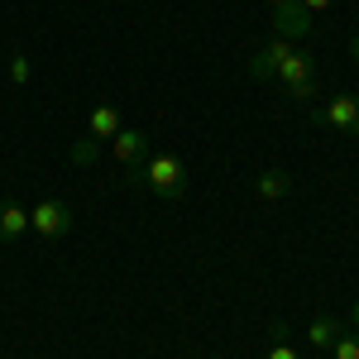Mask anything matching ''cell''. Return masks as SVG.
Listing matches in <instances>:
<instances>
[{
    "label": "cell",
    "mask_w": 359,
    "mask_h": 359,
    "mask_svg": "<svg viewBox=\"0 0 359 359\" xmlns=\"http://www.w3.org/2000/svg\"><path fill=\"white\" fill-rule=\"evenodd\" d=\"M130 182L135 187H149L154 196H163V201H177V196L187 192V163L177 154H149L139 168H130Z\"/></svg>",
    "instance_id": "cell-1"
},
{
    "label": "cell",
    "mask_w": 359,
    "mask_h": 359,
    "mask_svg": "<svg viewBox=\"0 0 359 359\" xmlns=\"http://www.w3.org/2000/svg\"><path fill=\"white\" fill-rule=\"evenodd\" d=\"M72 225H77V211H72L67 201H57V196L39 201V206H29V230H34L39 240H62Z\"/></svg>",
    "instance_id": "cell-2"
},
{
    "label": "cell",
    "mask_w": 359,
    "mask_h": 359,
    "mask_svg": "<svg viewBox=\"0 0 359 359\" xmlns=\"http://www.w3.org/2000/svg\"><path fill=\"white\" fill-rule=\"evenodd\" d=\"M306 115L316 120V125H331L340 135H359V96H331L326 106H306Z\"/></svg>",
    "instance_id": "cell-3"
},
{
    "label": "cell",
    "mask_w": 359,
    "mask_h": 359,
    "mask_svg": "<svg viewBox=\"0 0 359 359\" xmlns=\"http://www.w3.org/2000/svg\"><path fill=\"white\" fill-rule=\"evenodd\" d=\"M273 29H278V39L297 43V39H311V34H316V15L292 0V5H278L273 10Z\"/></svg>",
    "instance_id": "cell-4"
},
{
    "label": "cell",
    "mask_w": 359,
    "mask_h": 359,
    "mask_svg": "<svg viewBox=\"0 0 359 359\" xmlns=\"http://www.w3.org/2000/svg\"><path fill=\"white\" fill-rule=\"evenodd\" d=\"M297 43H287V39H273V43H264L259 53L249 57V77L254 82H269V77H278V67L287 62V53H292Z\"/></svg>",
    "instance_id": "cell-5"
},
{
    "label": "cell",
    "mask_w": 359,
    "mask_h": 359,
    "mask_svg": "<svg viewBox=\"0 0 359 359\" xmlns=\"http://www.w3.org/2000/svg\"><path fill=\"white\" fill-rule=\"evenodd\" d=\"M125 125H120V106H91V120H86V139L96 144H111Z\"/></svg>",
    "instance_id": "cell-6"
},
{
    "label": "cell",
    "mask_w": 359,
    "mask_h": 359,
    "mask_svg": "<svg viewBox=\"0 0 359 359\" xmlns=\"http://www.w3.org/2000/svg\"><path fill=\"white\" fill-rule=\"evenodd\" d=\"M111 144H115V158H120L125 168H139L144 158H149V135H144V130H120Z\"/></svg>",
    "instance_id": "cell-7"
},
{
    "label": "cell",
    "mask_w": 359,
    "mask_h": 359,
    "mask_svg": "<svg viewBox=\"0 0 359 359\" xmlns=\"http://www.w3.org/2000/svg\"><path fill=\"white\" fill-rule=\"evenodd\" d=\"M29 235V206L20 201H0V245H15Z\"/></svg>",
    "instance_id": "cell-8"
},
{
    "label": "cell",
    "mask_w": 359,
    "mask_h": 359,
    "mask_svg": "<svg viewBox=\"0 0 359 359\" xmlns=\"http://www.w3.org/2000/svg\"><path fill=\"white\" fill-rule=\"evenodd\" d=\"M287 192H292V177H287L283 168H264V172L254 177V196H259V201H283Z\"/></svg>",
    "instance_id": "cell-9"
},
{
    "label": "cell",
    "mask_w": 359,
    "mask_h": 359,
    "mask_svg": "<svg viewBox=\"0 0 359 359\" xmlns=\"http://www.w3.org/2000/svg\"><path fill=\"white\" fill-rule=\"evenodd\" d=\"M340 335H345V321H340V316H316V321L306 326V345H316V350H331Z\"/></svg>",
    "instance_id": "cell-10"
},
{
    "label": "cell",
    "mask_w": 359,
    "mask_h": 359,
    "mask_svg": "<svg viewBox=\"0 0 359 359\" xmlns=\"http://www.w3.org/2000/svg\"><path fill=\"white\" fill-rule=\"evenodd\" d=\"M311 53H302V48H292L287 53V62L278 67V86H292V82H311Z\"/></svg>",
    "instance_id": "cell-11"
},
{
    "label": "cell",
    "mask_w": 359,
    "mask_h": 359,
    "mask_svg": "<svg viewBox=\"0 0 359 359\" xmlns=\"http://www.w3.org/2000/svg\"><path fill=\"white\" fill-rule=\"evenodd\" d=\"M264 359H302V355H297V345L287 340V326H283V321L269 326V355H264Z\"/></svg>",
    "instance_id": "cell-12"
},
{
    "label": "cell",
    "mask_w": 359,
    "mask_h": 359,
    "mask_svg": "<svg viewBox=\"0 0 359 359\" xmlns=\"http://www.w3.org/2000/svg\"><path fill=\"white\" fill-rule=\"evenodd\" d=\"M283 96L297 101V106H316V82H292V86H283Z\"/></svg>",
    "instance_id": "cell-13"
},
{
    "label": "cell",
    "mask_w": 359,
    "mask_h": 359,
    "mask_svg": "<svg viewBox=\"0 0 359 359\" xmlns=\"http://www.w3.org/2000/svg\"><path fill=\"white\" fill-rule=\"evenodd\" d=\"M331 355L335 359H359V335H340V340L331 345Z\"/></svg>",
    "instance_id": "cell-14"
},
{
    "label": "cell",
    "mask_w": 359,
    "mask_h": 359,
    "mask_svg": "<svg viewBox=\"0 0 359 359\" xmlns=\"http://www.w3.org/2000/svg\"><path fill=\"white\" fill-rule=\"evenodd\" d=\"M10 82H15V86H25V82H29V57H25V53L10 57Z\"/></svg>",
    "instance_id": "cell-15"
},
{
    "label": "cell",
    "mask_w": 359,
    "mask_h": 359,
    "mask_svg": "<svg viewBox=\"0 0 359 359\" xmlns=\"http://www.w3.org/2000/svg\"><path fill=\"white\" fill-rule=\"evenodd\" d=\"M91 158H96V139H82V144H77V149H72V163H91Z\"/></svg>",
    "instance_id": "cell-16"
},
{
    "label": "cell",
    "mask_w": 359,
    "mask_h": 359,
    "mask_svg": "<svg viewBox=\"0 0 359 359\" xmlns=\"http://www.w3.org/2000/svg\"><path fill=\"white\" fill-rule=\"evenodd\" d=\"M297 5H306V10H311V15H321V10H331L335 0H297Z\"/></svg>",
    "instance_id": "cell-17"
},
{
    "label": "cell",
    "mask_w": 359,
    "mask_h": 359,
    "mask_svg": "<svg viewBox=\"0 0 359 359\" xmlns=\"http://www.w3.org/2000/svg\"><path fill=\"white\" fill-rule=\"evenodd\" d=\"M350 326L359 331V297H355V306H350Z\"/></svg>",
    "instance_id": "cell-18"
},
{
    "label": "cell",
    "mask_w": 359,
    "mask_h": 359,
    "mask_svg": "<svg viewBox=\"0 0 359 359\" xmlns=\"http://www.w3.org/2000/svg\"><path fill=\"white\" fill-rule=\"evenodd\" d=\"M269 5H273V10H278V5H292V0H269Z\"/></svg>",
    "instance_id": "cell-19"
},
{
    "label": "cell",
    "mask_w": 359,
    "mask_h": 359,
    "mask_svg": "<svg viewBox=\"0 0 359 359\" xmlns=\"http://www.w3.org/2000/svg\"><path fill=\"white\" fill-rule=\"evenodd\" d=\"M206 359H221V355H206Z\"/></svg>",
    "instance_id": "cell-20"
}]
</instances>
